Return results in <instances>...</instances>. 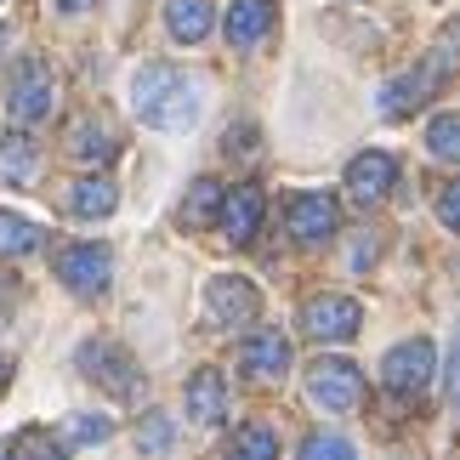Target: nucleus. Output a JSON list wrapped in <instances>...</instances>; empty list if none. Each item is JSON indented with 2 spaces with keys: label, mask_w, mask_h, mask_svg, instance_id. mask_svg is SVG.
I'll use <instances>...</instances> for the list:
<instances>
[{
  "label": "nucleus",
  "mask_w": 460,
  "mask_h": 460,
  "mask_svg": "<svg viewBox=\"0 0 460 460\" xmlns=\"http://www.w3.org/2000/svg\"><path fill=\"white\" fill-rule=\"evenodd\" d=\"M58 279L75 296H102V290H109V279H114L109 244H68V251L58 256Z\"/></svg>",
  "instance_id": "nucleus-5"
},
{
  "label": "nucleus",
  "mask_w": 460,
  "mask_h": 460,
  "mask_svg": "<svg viewBox=\"0 0 460 460\" xmlns=\"http://www.w3.org/2000/svg\"><path fill=\"white\" fill-rule=\"evenodd\" d=\"M393 182H398V159L381 154V148H369V154H358L347 165V193L358 205H381L386 193H393Z\"/></svg>",
  "instance_id": "nucleus-9"
},
{
  "label": "nucleus",
  "mask_w": 460,
  "mask_h": 460,
  "mask_svg": "<svg viewBox=\"0 0 460 460\" xmlns=\"http://www.w3.org/2000/svg\"><path fill=\"white\" fill-rule=\"evenodd\" d=\"M296 460H358V449H352L347 438H335V432H313Z\"/></svg>",
  "instance_id": "nucleus-24"
},
{
  "label": "nucleus",
  "mask_w": 460,
  "mask_h": 460,
  "mask_svg": "<svg viewBox=\"0 0 460 460\" xmlns=\"http://www.w3.org/2000/svg\"><path fill=\"white\" fill-rule=\"evenodd\" d=\"M17 460H68V449H63V444H58L51 432L29 427L23 438H17Z\"/></svg>",
  "instance_id": "nucleus-25"
},
{
  "label": "nucleus",
  "mask_w": 460,
  "mask_h": 460,
  "mask_svg": "<svg viewBox=\"0 0 460 460\" xmlns=\"http://www.w3.org/2000/svg\"><path fill=\"white\" fill-rule=\"evenodd\" d=\"M335 222H341V210H335L330 193H296L285 205V227L296 244H324L335 234Z\"/></svg>",
  "instance_id": "nucleus-8"
},
{
  "label": "nucleus",
  "mask_w": 460,
  "mask_h": 460,
  "mask_svg": "<svg viewBox=\"0 0 460 460\" xmlns=\"http://www.w3.org/2000/svg\"><path fill=\"white\" fill-rule=\"evenodd\" d=\"M68 154H75L80 165H109L119 154V137L109 126H97V119H80V126L68 131Z\"/></svg>",
  "instance_id": "nucleus-19"
},
{
  "label": "nucleus",
  "mask_w": 460,
  "mask_h": 460,
  "mask_svg": "<svg viewBox=\"0 0 460 460\" xmlns=\"http://www.w3.org/2000/svg\"><path fill=\"white\" fill-rule=\"evenodd\" d=\"M427 148L438 159H449V165H460V114H438L427 126Z\"/></svg>",
  "instance_id": "nucleus-23"
},
{
  "label": "nucleus",
  "mask_w": 460,
  "mask_h": 460,
  "mask_svg": "<svg viewBox=\"0 0 460 460\" xmlns=\"http://www.w3.org/2000/svg\"><path fill=\"white\" fill-rule=\"evenodd\" d=\"M131 109L148 119L154 131H188L199 119V85L171 63H148L131 80Z\"/></svg>",
  "instance_id": "nucleus-1"
},
{
  "label": "nucleus",
  "mask_w": 460,
  "mask_h": 460,
  "mask_svg": "<svg viewBox=\"0 0 460 460\" xmlns=\"http://www.w3.org/2000/svg\"><path fill=\"white\" fill-rule=\"evenodd\" d=\"M432 369H438L432 341H398L393 352H386V364H381V386L398 393V398H420L427 381H432Z\"/></svg>",
  "instance_id": "nucleus-3"
},
{
  "label": "nucleus",
  "mask_w": 460,
  "mask_h": 460,
  "mask_svg": "<svg viewBox=\"0 0 460 460\" xmlns=\"http://www.w3.org/2000/svg\"><path fill=\"white\" fill-rule=\"evenodd\" d=\"M227 460H279L273 427H239L234 444H227Z\"/></svg>",
  "instance_id": "nucleus-22"
},
{
  "label": "nucleus",
  "mask_w": 460,
  "mask_h": 460,
  "mask_svg": "<svg viewBox=\"0 0 460 460\" xmlns=\"http://www.w3.org/2000/svg\"><path fill=\"white\" fill-rule=\"evenodd\" d=\"M6 376H12V364H6V358H0V393H6Z\"/></svg>",
  "instance_id": "nucleus-34"
},
{
  "label": "nucleus",
  "mask_w": 460,
  "mask_h": 460,
  "mask_svg": "<svg viewBox=\"0 0 460 460\" xmlns=\"http://www.w3.org/2000/svg\"><path fill=\"white\" fill-rule=\"evenodd\" d=\"M210 23H217V12H210V0H171L165 6V29H171V40H182V46H199Z\"/></svg>",
  "instance_id": "nucleus-18"
},
{
  "label": "nucleus",
  "mask_w": 460,
  "mask_h": 460,
  "mask_svg": "<svg viewBox=\"0 0 460 460\" xmlns=\"http://www.w3.org/2000/svg\"><path fill=\"white\" fill-rule=\"evenodd\" d=\"M239 364H244V376H251V381H279L290 369V341L279 330H256V335H244Z\"/></svg>",
  "instance_id": "nucleus-12"
},
{
  "label": "nucleus",
  "mask_w": 460,
  "mask_h": 460,
  "mask_svg": "<svg viewBox=\"0 0 460 460\" xmlns=\"http://www.w3.org/2000/svg\"><path fill=\"white\" fill-rule=\"evenodd\" d=\"M438 80H444V63H438V58H432V63H415L410 75H398V80H386L381 97H376L381 114H386V119H410L420 102L438 92Z\"/></svg>",
  "instance_id": "nucleus-6"
},
{
  "label": "nucleus",
  "mask_w": 460,
  "mask_h": 460,
  "mask_svg": "<svg viewBox=\"0 0 460 460\" xmlns=\"http://www.w3.org/2000/svg\"><path fill=\"white\" fill-rule=\"evenodd\" d=\"M364 324V313L352 296H313V302L302 307V330L313 335V341H352Z\"/></svg>",
  "instance_id": "nucleus-7"
},
{
  "label": "nucleus",
  "mask_w": 460,
  "mask_h": 460,
  "mask_svg": "<svg viewBox=\"0 0 460 460\" xmlns=\"http://www.w3.org/2000/svg\"><path fill=\"white\" fill-rule=\"evenodd\" d=\"M114 205H119V188L109 182V176H80V182L68 188V217H80V222L114 217Z\"/></svg>",
  "instance_id": "nucleus-16"
},
{
  "label": "nucleus",
  "mask_w": 460,
  "mask_h": 460,
  "mask_svg": "<svg viewBox=\"0 0 460 460\" xmlns=\"http://www.w3.org/2000/svg\"><path fill=\"white\" fill-rule=\"evenodd\" d=\"M188 415H193V427H217L227 415V381L217 369H199V376L188 381Z\"/></svg>",
  "instance_id": "nucleus-17"
},
{
  "label": "nucleus",
  "mask_w": 460,
  "mask_h": 460,
  "mask_svg": "<svg viewBox=\"0 0 460 460\" xmlns=\"http://www.w3.org/2000/svg\"><path fill=\"white\" fill-rule=\"evenodd\" d=\"M0 40H6V29H0Z\"/></svg>",
  "instance_id": "nucleus-36"
},
{
  "label": "nucleus",
  "mask_w": 460,
  "mask_h": 460,
  "mask_svg": "<svg viewBox=\"0 0 460 460\" xmlns=\"http://www.w3.org/2000/svg\"><path fill=\"white\" fill-rule=\"evenodd\" d=\"M222 217V188L210 182V176H199V182L188 188V199H182V222L188 227H205V222H217Z\"/></svg>",
  "instance_id": "nucleus-21"
},
{
  "label": "nucleus",
  "mask_w": 460,
  "mask_h": 460,
  "mask_svg": "<svg viewBox=\"0 0 460 460\" xmlns=\"http://www.w3.org/2000/svg\"><path fill=\"white\" fill-rule=\"evenodd\" d=\"M307 398L318 403V410H352V403L364 398V376H358V364L352 358H318L307 369Z\"/></svg>",
  "instance_id": "nucleus-4"
},
{
  "label": "nucleus",
  "mask_w": 460,
  "mask_h": 460,
  "mask_svg": "<svg viewBox=\"0 0 460 460\" xmlns=\"http://www.w3.org/2000/svg\"><path fill=\"white\" fill-rule=\"evenodd\" d=\"M80 369L102 386V393H114V398H137V386H143V369H137L131 352L114 347V341H85L80 347Z\"/></svg>",
  "instance_id": "nucleus-2"
},
{
  "label": "nucleus",
  "mask_w": 460,
  "mask_h": 460,
  "mask_svg": "<svg viewBox=\"0 0 460 460\" xmlns=\"http://www.w3.org/2000/svg\"><path fill=\"white\" fill-rule=\"evenodd\" d=\"M438 217H444L449 234H460V176H455V182H449L444 193H438Z\"/></svg>",
  "instance_id": "nucleus-28"
},
{
  "label": "nucleus",
  "mask_w": 460,
  "mask_h": 460,
  "mask_svg": "<svg viewBox=\"0 0 460 460\" xmlns=\"http://www.w3.org/2000/svg\"><path fill=\"white\" fill-rule=\"evenodd\" d=\"M109 415H75L68 420V444H109Z\"/></svg>",
  "instance_id": "nucleus-26"
},
{
  "label": "nucleus",
  "mask_w": 460,
  "mask_h": 460,
  "mask_svg": "<svg viewBox=\"0 0 460 460\" xmlns=\"http://www.w3.org/2000/svg\"><path fill=\"white\" fill-rule=\"evenodd\" d=\"M205 307L217 324H251L256 307H261V290L251 285V279H234V273H222V279H210V290H205Z\"/></svg>",
  "instance_id": "nucleus-10"
},
{
  "label": "nucleus",
  "mask_w": 460,
  "mask_h": 460,
  "mask_svg": "<svg viewBox=\"0 0 460 460\" xmlns=\"http://www.w3.org/2000/svg\"><path fill=\"white\" fill-rule=\"evenodd\" d=\"M444 393H460V324H455V347H449V369H444Z\"/></svg>",
  "instance_id": "nucleus-31"
},
{
  "label": "nucleus",
  "mask_w": 460,
  "mask_h": 460,
  "mask_svg": "<svg viewBox=\"0 0 460 460\" xmlns=\"http://www.w3.org/2000/svg\"><path fill=\"white\" fill-rule=\"evenodd\" d=\"M12 290H17V285H12L6 273H0V302H12Z\"/></svg>",
  "instance_id": "nucleus-33"
},
{
  "label": "nucleus",
  "mask_w": 460,
  "mask_h": 460,
  "mask_svg": "<svg viewBox=\"0 0 460 460\" xmlns=\"http://www.w3.org/2000/svg\"><path fill=\"white\" fill-rule=\"evenodd\" d=\"M369 256H376V239H369V234H358V239H352V251H347V268H369Z\"/></svg>",
  "instance_id": "nucleus-30"
},
{
  "label": "nucleus",
  "mask_w": 460,
  "mask_h": 460,
  "mask_svg": "<svg viewBox=\"0 0 460 460\" xmlns=\"http://www.w3.org/2000/svg\"><path fill=\"white\" fill-rule=\"evenodd\" d=\"M137 444H143V455H165L171 449V420L165 415H148L143 427H137Z\"/></svg>",
  "instance_id": "nucleus-27"
},
{
  "label": "nucleus",
  "mask_w": 460,
  "mask_h": 460,
  "mask_svg": "<svg viewBox=\"0 0 460 460\" xmlns=\"http://www.w3.org/2000/svg\"><path fill=\"white\" fill-rule=\"evenodd\" d=\"M34 176H40V148H34V137L29 131H6L0 137V182L29 188Z\"/></svg>",
  "instance_id": "nucleus-15"
},
{
  "label": "nucleus",
  "mask_w": 460,
  "mask_h": 460,
  "mask_svg": "<svg viewBox=\"0 0 460 460\" xmlns=\"http://www.w3.org/2000/svg\"><path fill=\"white\" fill-rule=\"evenodd\" d=\"M85 6H97V0H58V12H85Z\"/></svg>",
  "instance_id": "nucleus-32"
},
{
  "label": "nucleus",
  "mask_w": 460,
  "mask_h": 460,
  "mask_svg": "<svg viewBox=\"0 0 460 460\" xmlns=\"http://www.w3.org/2000/svg\"><path fill=\"white\" fill-rule=\"evenodd\" d=\"M51 114V75L46 63H23L12 80V126H40Z\"/></svg>",
  "instance_id": "nucleus-11"
},
{
  "label": "nucleus",
  "mask_w": 460,
  "mask_h": 460,
  "mask_svg": "<svg viewBox=\"0 0 460 460\" xmlns=\"http://www.w3.org/2000/svg\"><path fill=\"white\" fill-rule=\"evenodd\" d=\"M222 148L234 154V159H244V154L256 148V126H234V131H227V143H222Z\"/></svg>",
  "instance_id": "nucleus-29"
},
{
  "label": "nucleus",
  "mask_w": 460,
  "mask_h": 460,
  "mask_svg": "<svg viewBox=\"0 0 460 460\" xmlns=\"http://www.w3.org/2000/svg\"><path fill=\"white\" fill-rule=\"evenodd\" d=\"M40 244H46L40 222L17 217V210H0V256H29V251H40Z\"/></svg>",
  "instance_id": "nucleus-20"
},
{
  "label": "nucleus",
  "mask_w": 460,
  "mask_h": 460,
  "mask_svg": "<svg viewBox=\"0 0 460 460\" xmlns=\"http://www.w3.org/2000/svg\"><path fill=\"white\" fill-rule=\"evenodd\" d=\"M222 234L227 244H251L261 234V188L239 182L234 193H222Z\"/></svg>",
  "instance_id": "nucleus-13"
},
{
  "label": "nucleus",
  "mask_w": 460,
  "mask_h": 460,
  "mask_svg": "<svg viewBox=\"0 0 460 460\" xmlns=\"http://www.w3.org/2000/svg\"><path fill=\"white\" fill-rule=\"evenodd\" d=\"M222 29H227V40H234L239 51L261 46L273 34V0H234L227 17H222Z\"/></svg>",
  "instance_id": "nucleus-14"
},
{
  "label": "nucleus",
  "mask_w": 460,
  "mask_h": 460,
  "mask_svg": "<svg viewBox=\"0 0 460 460\" xmlns=\"http://www.w3.org/2000/svg\"><path fill=\"white\" fill-rule=\"evenodd\" d=\"M0 460H12V444H6V438H0Z\"/></svg>",
  "instance_id": "nucleus-35"
}]
</instances>
